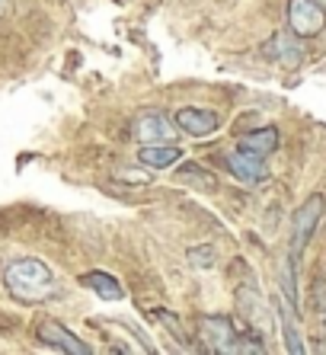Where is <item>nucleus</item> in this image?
<instances>
[{"label": "nucleus", "instance_id": "nucleus-1", "mask_svg": "<svg viewBox=\"0 0 326 355\" xmlns=\"http://www.w3.org/2000/svg\"><path fill=\"white\" fill-rule=\"evenodd\" d=\"M3 285L17 301H26V304H39V301H49L51 295L58 291L55 275L42 259L26 257L17 259L13 266H7L3 272Z\"/></svg>", "mask_w": 326, "mask_h": 355}, {"label": "nucleus", "instance_id": "nucleus-2", "mask_svg": "<svg viewBox=\"0 0 326 355\" xmlns=\"http://www.w3.org/2000/svg\"><path fill=\"white\" fill-rule=\"evenodd\" d=\"M198 333H202V339L208 343V349H218V352H262L259 343H250V346H246L243 339L237 336L234 323L224 320V317H205V320L198 323Z\"/></svg>", "mask_w": 326, "mask_h": 355}, {"label": "nucleus", "instance_id": "nucleus-3", "mask_svg": "<svg viewBox=\"0 0 326 355\" xmlns=\"http://www.w3.org/2000/svg\"><path fill=\"white\" fill-rule=\"evenodd\" d=\"M323 215H326V198L320 196V192H314V196L294 211V234H291V257L294 259L307 250L310 237H314V231H317V224Z\"/></svg>", "mask_w": 326, "mask_h": 355}, {"label": "nucleus", "instance_id": "nucleus-4", "mask_svg": "<svg viewBox=\"0 0 326 355\" xmlns=\"http://www.w3.org/2000/svg\"><path fill=\"white\" fill-rule=\"evenodd\" d=\"M288 26L294 35L314 39L326 29V7H320L317 0H291L288 3Z\"/></svg>", "mask_w": 326, "mask_h": 355}, {"label": "nucleus", "instance_id": "nucleus-5", "mask_svg": "<svg viewBox=\"0 0 326 355\" xmlns=\"http://www.w3.org/2000/svg\"><path fill=\"white\" fill-rule=\"evenodd\" d=\"M39 339L45 343V346H51V349H61V352L90 355V346H87L80 336H74L67 327H61V323H55V320L39 323Z\"/></svg>", "mask_w": 326, "mask_h": 355}, {"label": "nucleus", "instance_id": "nucleus-6", "mask_svg": "<svg viewBox=\"0 0 326 355\" xmlns=\"http://www.w3.org/2000/svg\"><path fill=\"white\" fill-rule=\"evenodd\" d=\"M224 164H228V170L237 176L240 182H259V180H266V164H262V157L259 154H250V150H230L228 157H224Z\"/></svg>", "mask_w": 326, "mask_h": 355}, {"label": "nucleus", "instance_id": "nucleus-7", "mask_svg": "<svg viewBox=\"0 0 326 355\" xmlns=\"http://www.w3.org/2000/svg\"><path fill=\"white\" fill-rule=\"evenodd\" d=\"M135 138L141 144H170L173 138V125L166 116L160 112H144V116L135 122Z\"/></svg>", "mask_w": 326, "mask_h": 355}, {"label": "nucleus", "instance_id": "nucleus-8", "mask_svg": "<svg viewBox=\"0 0 326 355\" xmlns=\"http://www.w3.org/2000/svg\"><path fill=\"white\" fill-rule=\"evenodd\" d=\"M176 125H180L182 132L196 135V138H205V135L218 132V112H212V109H196V106H186L176 112Z\"/></svg>", "mask_w": 326, "mask_h": 355}, {"label": "nucleus", "instance_id": "nucleus-9", "mask_svg": "<svg viewBox=\"0 0 326 355\" xmlns=\"http://www.w3.org/2000/svg\"><path fill=\"white\" fill-rule=\"evenodd\" d=\"M138 160L147 166V170H166V166L180 164L182 150L176 144H144L138 150Z\"/></svg>", "mask_w": 326, "mask_h": 355}, {"label": "nucleus", "instance_id": "nucleus-10", "mask_svg": "<svg viewBox=\"0 0 326 355\" xmlns=\"http://www.w3.org/2000/svg\"><path fill=\"white\" fill-rule=\"evenodd\" d=\"M266 55H275V61L278 64H285V67H298L301 64V45H298V42H291V39H285V35L282 33H275L269 39V45H266Z\"/></svg>", "mask_w": 326, "mask_h": 355}, {"label": "nucleus", "instance_id": "nucleus-11", "mask_svg": "<svg viewBox=\"0 0 326 355\" xmlns=\"http://www.w3.org/2000/svg\"><path fill=\"white\" fill-rule=\"evenodd\" d=\"M275 148H278V128H256V132L240 138V150H250V154H259V157L272 154Z\"/></svg>", "mask_w": 326, "mask_h": 355}, {"label": "nucleus", "instance_id": "nucleus-12", "mask_svg": "<svg viewBox=\"0 0 326 355\" xmlns=\"http://www.w3.org/2000/svg\"><path fill=\"white\" fill-rule=\"evenodd\" d=\"M80 285H83V288H90V291H96V295L106 297V301H122V297H125L122 285H119L112 275H106V272H87V275H80Z\"/></svg>", "mask_w": 326, "mask_h": 355}, {"label": "nucleus", "instance_id": "nucleus-13", "mask_svg": "<svg viewBox=\"0 0 326 355\" xmlns=\"http://www.w3.org/2000/svg\"><path fill=\"white\" fill-rule=\"evenodd\" d=\"M282 330H285V343H288V352H304V336L298 330V314H294V304L282 297Z\"/></svg>", "mask_w": 326, "mask_h": 355}, {"label": "nucleus", "instance_id": "nucleus-14", "mask_svg": "<svg viewBox=\"0 0 326 355\" xmlns=\"http://www.w3.org/2000/svg\"><path fill=\"white\" fill-rule=\"evenodd\" d=\"M180 180L182 182H196V186H202L205 192H214V189H218V176L208 173V170H202V166H182V170H180Z\"/></svg>", "mask_w": 326, "mask_h": 355}, {"label": "nucleus", "instance_id": "nucleus-15", "mask_svg": "<svg viewBox=\"0 0 326 355\" xmlns=\"http://www.w3.org/2000/svg\"><path fill=\"white\" fill-rule=\"evenodd\" d=\"M189 266H196V269H214V266H218V253H214V247H208V243L192 247L189 250Z\"/></svg>", "mask_w": 326, "mask_h": 355}, {"label": "nucleus", "instance_id": "nucleus-16", "mask_svg": "<svg viewBox=\"0 0 326 355\" xmlns=\"http://www.w3.org/2000/svg\"><path fill=\"white\" fill-rule=\"evenodd\" d=\"M157 320H160L170 333H176V339H180V343H189V336L182 333V327H180V320H176V314H170V311H157Z\"/></svg>", "mask_w": 326, "mask_h": 355}, {"label": "nucleus", "instance_id": "nucleus-17", "mask_svg": "<svg viewBox=\"0 0 326 355\" xmlns=\"http://www.w3.org/2000/svg\"><path fill=\"white\" fill-rule=\"evenodd\" d=\"M119 176L135 182V186H147V182H151V173H138V170H119Z\"/></svg>", "mask_w": 326, "mask_h": 355}, {"label": "nucleus", "instance_id": "nucleus-18", "mask_svg": "<svg viewBox=\"0 0 326 355\" xmlns=\"http://www.w3.org/2000/svg\"><path fill=\"white\" fill-rule=\"evenodd\" d=\"M317 3H320V7H326V0H317Z\"/></svg>", "mask_w": 326, "mask_h": 355}, {"label": "nucleus", "instance_id": "nucleus-19", "mask_svg": "<svg viewBox=\"0 0 326 355\" xmlns=\"http://www.w3.org/2000/svg\"><path fill=\"white\" fill-rule=\"evenodd\" d=\"M0 10H3V0H0Z\"/></svg>", "mask_w": 326, "mask_h": 355}, {"label": "nucleus", "instance_id": "nucleus-20", "mask_svg": "<svg viewBox=\"0 0 326 355\" xmlns=\"http://www.w3.org/2000/svg\"><path fill=\"white\" fill-rule=\"evenodd\" d=\"M323 336H326V327H323Z\"/></svg>", "mask_w": 326, "mask_h": 355}]
</instances>
